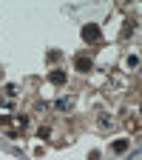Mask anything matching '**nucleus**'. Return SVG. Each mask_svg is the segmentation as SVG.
<instances>
[{
  "label": "nucleus",
  "mask_w": 142,
  "mask_h": 160,
  "mask_svg": "<svg viewBox=\"0 0 142 160\" xmlns=\"http://www.w3.org/2000/svg\"><path fill=\"white\" fill-rule=\"evenodd\" d=\"M128 146H131V143H128V140H117V143H114L111 149H114L117 154H122V152H128Z\"/></svg>",
  "instance_id": "obj_4"
},
{
  "label": "nucleus",
  "mask_w": 142,
  "mask_h": 160,
  "mask_svg": "<svg viewBox=\"0 0 142 160\" xmlns=\"http://www.w3.org/2000/svg\"><path fill=\"white\" fill-rule=\"evenodd\" d=\"M83 37H85V40H91V43H94V40H99V29H97L94 23H88V26L83 29Z\"/></svg>",
  "instance_id": "obj_2"
},
{
  "label": "nucleus",
  "mask_w": 142,
  "mask_h": 160,
  "mask_svg": "<svg viewBox=\"0 0 142 160\" xmlns=\"http://www.w3.org/2000/svg\"><path fill=\"white\" fill-rule=\"evenodd\" d=\"M48 80H51L54 86H63V83H66V72H51V74H48Z\"/></svg>",
  "instance_id": "obj_3"
},
{
  "label": "nucleus",
  "mask_w": 142,
  "mask_h": 160,
  "mask_svg": "<svg viewBox=\"0 0 142 160\" xmlns=\"http://www.w3.org/2000/svg\"><path fill=\"white\" fill-rule=\"evenodd\" d=\"M74 66H77V72H91V57H85V54H80L77 60H74Z\"/></svg>",
  "instance_id": "obj_1"
}]
</instances>
